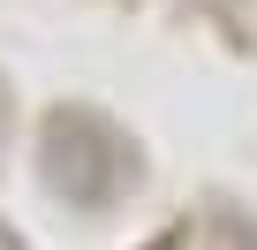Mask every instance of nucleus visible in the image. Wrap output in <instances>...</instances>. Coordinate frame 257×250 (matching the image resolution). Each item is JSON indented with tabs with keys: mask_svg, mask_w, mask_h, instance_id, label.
I'll list each match as a JSON object with an SVG mask.
<instances>
[{
	"mask_svg": "<svg viewBox=\"0 0 257 250\" xmlns=\"http://www.w3.org/2000/svg\"><path fill=\"white\" fill-rule=\"evenodd\" d=\"M113 175H121V152L91 129V121H53V129H46V182L68 197V205H106L113 197Z\"/></svg>",
	"mask_w": 257,
	"mask_h": 250,
	"instance_id": "1",
	"label": "nucleus"
}]
</instances>
